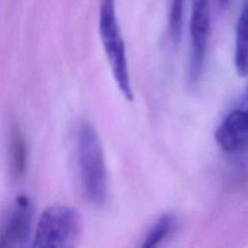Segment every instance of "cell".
Masks as SVG:
<instances>
[{
	"mask_svg": "<svg viewBox=\"0 0 248 248\" xmlns=\"http://www.w3.org/2000/svg\"><path fill=\"white\" fill-rule=\"evenodd\" d=\"M78 163L83 192L90 202L100 205L107 199L108 174L101 140L89 122L78 131Z\"/></svg>",
	"mask_w": 248,
	"mask_h": 248,
	"instance_id": "cell-1",
	"label": "cell"
},
{
	"mask_svg": "<svg viewBox=\"0 0 248 248\" xmlns=\"http://www.w3.org/2000/svg\"><path fill=\"white\" fill-rule=\"evenodd\" d=\"M99 34L115 83L126 101H133L134 93L129 75L126 47L116 16L115 0H101Z\"/></svg>",
	"mask_w": 248,
	"mask_h": 248,
	"instance_id": "cell-2",
	"label": "cell"
},
{
	"mask_svg": "<svg viewBox=\"0 0 248 248\" xmlns=\"http://www.w3.org/2000/svg\"><path fill=\"white\" fill-rule=\"evenodd\" d=\"M82 229V218L76 208L49 206L40 217L31 248H77Z\"/></svg>",
	"mask_w": 248,
	"mask_h": 248,
	"instance_id": "cell-3",
	"label": "cell"
},
{
	"mask_svg": "<svg viewBox=\"0 0 248 248\" xmlns=\"http://www.w3.org/2000/svg\"><path fill=\"white\" fill-rule=\"evenodd\" d=\"M191 55L188 66V81L196 84L200 79L210 34V0H192L190 16Z\"/></svg>",
	"mask_w": 248,
	"mask_h": 248,
	"instance_id": "cell-4",
	"label": "cell"
},
{
	"mask_svg": "<svg viewBox=\"0 0 248 248\" xmlns=\"http://www.w3.org/2000/svg\"><path fill=\"white\" fill-rule=\"evenodd\" d=\"M33 208L26 196H18L0 220V248H22L27 244Z\"/></svg>",
	"mask_w": 248,
	"mask_h": 248,
	"instance_id": "cell-5",
	"label": "cell"
},
{
	"mask_svg": "<svg viewBox=\"0 0 248 248\" xmlns=\"http://www.w3.org/2000/svg\"><path fill=\"white\" fill-rule=\"evenodd\" d=\"M215 139L226 152H236L248 145V109L234 108L221 121Z\"/></svg>",
	"mask_w": 248,
	"mask_h": 248,
	"instance_id": "cell-6",
	"label": "cell"
},
{
	"mask_svg": "<svg viewBox=\"0 0 248 248\" xmlns=\"http://www.w3.org/2000/svg\"><path fill=\"white\" fill-rule=\"evenodd\" d=\"M28 167V146L24 135L16 126H12L9 140V170L13 179H21Z\"/></svg>",
	"mask_w": 248,
	"mask_h": 248,
	"instance_id": "cell-7",
	"label": "cell"
},
{
	"mask_svg": "<svg viewBox=\"0 0 248 248\" xmlns=\"http://www.w3.org/2000/svg\"><path fill=\"white\" fill-rule=\"evenodd\" d=\"M234 67L241 78L248 76V0H245L235 25Z\"/></svg>",
	"mask_w": 248,
	"mask_h": 248,
	"instance_id": "cell-8",
	"label": "cell"
},
{
	"mask_svg": "<svg viewBox=\"0 0 248 248\" xmlns=\"http://www.w3.org/2000/svg\"><path fill=\"white\" fill-rule=\"evenodd\" d=\"M174 225L173 216L170 214L161 216L149 230L140 248H157L171 232Z\"/></svg>",
	"mask_w": 248,
	"mask_h": 248,
	"instance_id": "cell-9",
	"label": "cell"
},
{
	"mask_svg": "<svg viewBox=\"0 0 248 248\" xmlns=\"http://www.w3.org/2000/svg\"><path fill=\"white\" fill-rule=\"evenodd\" d=\"M169 30L172 41L177 43L182 30L184 0H169Z\"/></svg>",
	"mask_w": 248,
	"mask_h": 248,
	"instance_id": "cell-10",
	"label": "cell"
},
{
	"mask_svg": "<svg viewBox=\"0 0 248 248\" xmlns=\"http://www.w3.org/2000/svg\"><path fill=\"white\" fill-rule=\"evenodd\" d=\"M231 1L232 0H218V3L221 9H226L230 5Z\"/></svg>",
	"mask_w": 248,
	"mask_h": 248,
	"instance_id": "cell-11",
	"label": "cell"
},
{
	"mask_svg": "<svg viewBox=\"0 0 248 248\" xmlns=\"http://www.w3.org/2000/svg\"><path fill=\"white\" fill-rule=\"evenodd\" d=\"M246 103H247V107L245 108L248 109V90H247V95H246Z\"/></svg>",
	"mask_w": 248,
	"mask_h": 248,
	"instance_id": "cell-12",
	"label": "cell"
},
{
	"mask_svg": "<svg viewBox=\"0 0 248 248\" xmlns=\"http://www.w3.org/2000/svg\"><path fill=\"white\" fill-rule=\"evenodd\" d=\"M22 248H26V245H25V246H23V247H22Z\"/></svg>",
	"mask_w": 248,
	"mask_h": 248,
	"instance_id": "cell-13",
	"label": "cell"
}]
</instances>
